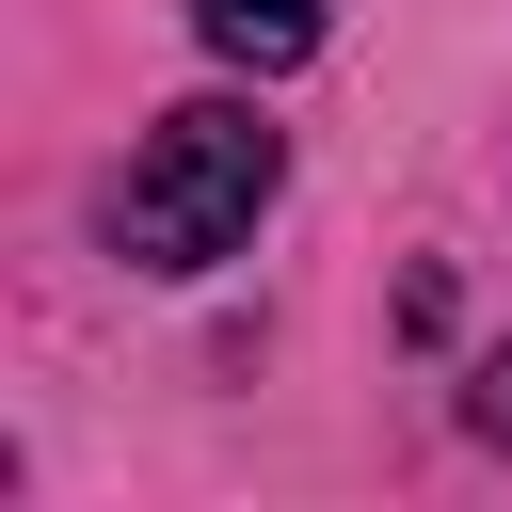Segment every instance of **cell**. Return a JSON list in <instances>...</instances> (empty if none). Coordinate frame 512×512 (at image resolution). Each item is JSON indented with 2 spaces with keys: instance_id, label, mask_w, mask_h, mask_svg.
<instances>
[{
  "instance_id": "1",
  "label": "cell",
  "mask_w": 512,
  "mask_h": 512,
  "mask_svg": "<svg viewBox=\"0 0 512 512\" xmlns=\"http://www.w3.org/2000/svg\"><path fill=\"white\" fill-rule=\"evenodd\" d=\"M272 176H288L272 112H240V96H176V112L144 128V160H128V256H144V272H208V256H240L256 208H272Z\"/></svg>"
},
{
  "instance_id": "2",
  "label": "cell",
  "mask_w": 512,
  "mask_h": 512,
  "mask_svg": "<svg viewBox=\"0 0 512 512\" xmlns=\"http://www.w3.org/2000/svg\"><path fill=\"white\" fill-rule=\"evenodd\" d=\"M192 32H208L224 64H256V80H288V64L320 48V0H192Z\"/></svg>"
},
{
  "instance_id": "3",
  "label": "cell",
  "mask_w": 512,
  "mask_h": 512,
  "mask_svg": "<svg viewBox=\"0 0 512 512\" xmlns=\"http://www.w3.org/2000/svg\"><path fill=\"white\" fill-rule=\"evenodd\" d=\"M464 432H480V448H512V352H480V384H464Z\"/></svg>"
}]
</instances>
